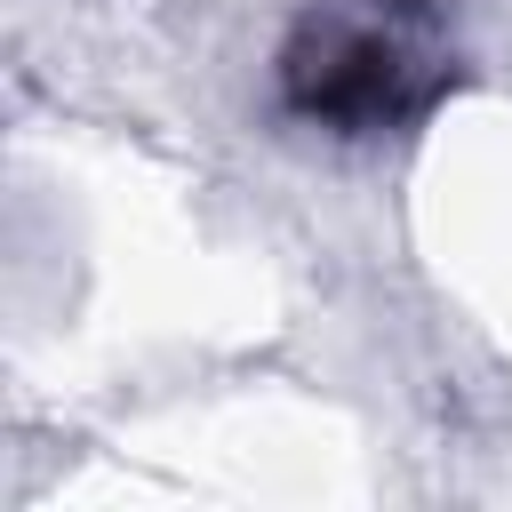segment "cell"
Segmentation results:
<instances>
[{
    "instance_id": "6da1fadb",
    "label": "cell",
    "mask_w": 512,
    "mask_h": 512,
    "mask_svg": "<svg viewBox=\"0 0 512 512\" xmlns=\"http://www.w3.org/2000/svg\"><path fill=\"white\" fill-rule=\"evenodd\" d=\"M456 64L432 40V16L416 0H376L352 16H312L288 56H280V96L288 112L368 136V128H408L448 96Z\"/></svg>"
}]
</instances>
